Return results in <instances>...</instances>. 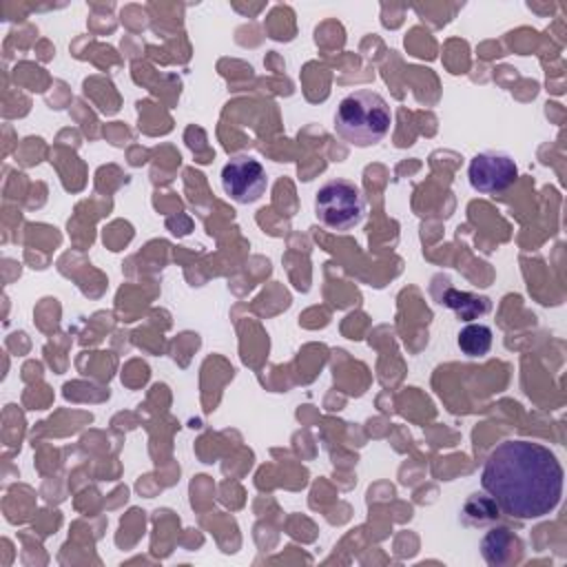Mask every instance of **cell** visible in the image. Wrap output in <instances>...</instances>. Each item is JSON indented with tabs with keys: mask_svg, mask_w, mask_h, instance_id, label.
Here are the masks:
<instances>
[{
	"mask_svg": "<svg viewBox=\"0 0 567 567\" xmlns=\"http://www.w3.org/2000/svg\"><path fill=\"white\" fill-rule=\"evenodd\" d=\"M481 487L512 518H540L560 503L563 467L549 447L512 439L498 443L485 458Z\"/></svg>",
	"mask_w": 567,
	"mask_h": 567,
	"instance_id": "1",
	"label": "cell"
},
{
	"mask_svg": "<svg viewBox=\"0 0 567 567\" xmlns=\"http://www.w3.org/2000/svg\"><path fill=\"white\" fill-rule=\"evenodd\" d=\"M392 126V111L383 95L374 91H354L346 95L334 113V131L354 146L381 142Z\"/></svg>",
	"mask_w": 567,
	"mask_h": 567,
	"instance_id": "2",
	"label": "cell"
},
{
	"mask_svg": "<svg viewBox=\"0 0 567 567\" xmlns=\"http://www.w3.org/2000/svg\"><path fill=\"white\" fill-rule=\"evenodd\" d=\"M317 219L339 233L361 224L365 215V195L350 179H330L315 195Z\"/></svg>",
	"mask_w": 567,
	"mask_h": 567,
	"instance_id": "3",
	"label": "cell"
},
{
	"mask_svg": "<svg viewBox=\"0 0 567 567\" xmlns=\"http://www.w3.org/2000/svg\"><path fill=\"white\" fill-rule=\"evenodd\" d=\"M221 186L226 195L237 204H252L264 195L268 186L266 168L250 155H235L221 168Z\"/></svg>",
	"mask_w": 567,
	"mask_h": 567,
	"instance_id": "4",
	"label": "cell"
},
{
	"mask_svg": "<svg viewBox=\"0 0 567 567\" xmlns=\"http://www.w3.org/2000/svg\"><path fill=\"white\" fill-rule=\"evenodd\" d=\"M467 177H470L472 188L494 195V193L507 190L516 182L518 168L507 153L485 151V153H478L476 157H472Z\"/></svg>",
	"mask_w": 567,
	"mask_h": 567,
	"instance_id": "5",
	"label": "cell"
},
{
	"mask_svg": "<svg viewBox=\"0 0 567 567\" xmlns=\"http://www.w3.org/2000/svg\"><path fill=\"white\" fill-rule=\"evenodd\" d=\"M441 303H445L450 310H454L465 321L478 319L489 310V299L487 297H478V295H472V292H461V290H454V288H450L441 297Z\"/></svg>",
	"mask_w": 567,
	"mask_h": 567,
	"instance_id": "6",
	"label": "cell"
},
{
	"mask_svg": "<svg viewBox=\"0 0 567 567\" xmlns=\"http://www.w3.org/2000/svg\"><path fill=\"white\" fill-rule=\"evenodd\" d=\"M456 343L465 357H483L492 348V330L485 323H467L461 328Z\"/></svg>",
	"mask_w": 567,
	"mask_h": 567,
	"instance_id": "7",
	"label": "cell"
},
{
	"mask_svg": "<svg viewBox=\"0 0 567 567\" xmlns=\"http://www.w3.org/2000/svg\"><path fill=\"white\" fill-rule=\"evenodd\" d=\"M463 514L467 520L472 523H485V520H494L498 516V505L494 503V498L487 494H472L463 507Z\"/></svg>",
	"mask_w": 567,
	"mask_h": 567,
	"instance_id": "8",
	"label": "cell"
},
{
	"mask_svg": "<svg viewBox=\"0 0 567 567\" xmlns=\"http://www.w3.org/2000/svg\"><path fill=\"white\" fill-rule=\"evenodd\" d=\"M509 540H512V536H509V532H507L505 527L492 529V532L485 536L483 545H494V551H496V554H492L489 563H503V560L507 558V549H503V547H505Z\"/></svg>",
	"mask_w": 567,
	"mask_h": 567,
	"instance_id": "9",
	"label": "cell"
}]
</instances>
